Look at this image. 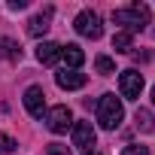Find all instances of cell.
I'll use <instances>...</instances> for the list:
<instances>
[{"mask_svg": "<svg viewBox=\"0 0 155 155\" xmlns=\"http://www.w3.org/2000/svg\"><path fill=\"white\" fill-rule=\"evenodd\" d=\"M25 107H28V113H31L34 119H43V110H46V91H43L40 85H31V88L25 91Z\"/></svg>", "mask_w": 155, "mask_h": 155, "instance_id": "8992f818", "label": "cell"}, {"mask_svg": "<svg viewBox=\"0 0 155 155\" xmlns=\"http://www.w3.org/2000/svg\"><path fill=\"white\" fill-rule=\"evenodd\" d=\"M119 91H122V97L137 101L140 91H143V73H137V70H122V76H119Z\"/></svg>", "mask_w": 155, "mask_h": 155, "instance_id": "277c9868", "label": "cell"}, {"mask_svg": "<svg viewBox=\"0 0 155 155\" xmlns=\"http://www.w3.org/2000/svg\"><path fill=\"white\" fill-rule=\"evenodd\" d=\"M46 125H49V131L52 134H64L67 128H73V113L61 104V107H52L49 113H46Z\"/></svg>", "mask_w": 155, "mask_h": 155, "instance_id": "5b68a950", "label": "cell"}, {"mask_svg": "<svg viewBox=\"0 0 155 155\" xmlns=\"http://www.w3.org/2000/svg\"><path fill=\"white\" fill-rule=\"evenodd\" d=\"M28 0H9V9H25Z\"/></svg>", "mask_w": 155, "mask_h": 155, "instance_id": "d6986e66", "label": "cell"}, {"mask_svg": "<svg viewBox=\"0 0 155 155\" xmlns=\"http://www.w3.org/2000/svg\"><path fill=\"white\" fill-rule=\"evenodd\" d=\"M73 28H76V34H79V37H88V40H97V37L104 34L101 15H97V12H91V9H85V12H79V15H76Z\"/></svg>", "mask_w": 155, "mask_h": 155, "instance_id": "3957f363", "label": "cell"}, {"mask_svg": "<svg viewBox=\"0 0 155 155\" xmlns=\"http://www.w3.org/2000/svg\"><path fill=\"white\" fill-rule=\"evenodd\" d=\"M37 58H40V64L52 67V64H58V61H61V46H58V43H40Z\"/></svg>", "mask_w": 155, "mask_h": 155, "instance_id": "8fae6325", "label": "cell"}, {"mask_svg": "<svg viewBox=\"0 0 155 155\" xmlns=\"http://www.w3.org/2000/svg\"><path fill=\"white\" fill-rule=\"evenodd\" d=\"M49 18H52V9L46 6L43 12H37V15L28 21V34H31V37H43V34L49 31Z\"/></svg>", "mask_w": 155, "mask_h": 155, "instance_id": "30bf717a", "label": "cell"}, {"mask_svg": "<svg viewBox=\"0 0 155 155\" xmlns=\"http://www.w3.org/2000/svg\"><path fill=\"white\" fill-rule=\"evenodd\" d=\"M122 155H149V149H146V146H125Z\"/></svg>", "mask_w": 155, "mask_h": 155, "instance_id": "ac0fdd59", "label": "cell"}, {"mask_svg": "<svg viewBox=\"0 0 155 155\" xmlns=\"http://www.w3.org/2000/svg\"><path fill=\"white\" fill-rule=\"evenodd\" d=\"M61 58H64L67 70H79L82 61H85V52L76 46V43H67V46H61Z\"/></svg>", "mask_w": 155, "mask_h": 155, "instance_id": "9c48e42d", "label": "cell"}, {"mask_svg": "<svg viewBox=\"0 0 155 155\" xmlns=\"http://www.w3.org/2000/svg\"><path fill=\"white\" fill-rule=\"evenodd\" d=\"M131 43H134V40H131V34H125V31H119V34L113 37V49H116V52H131Z\"/></svg>", "mask_w": 155, "mask_h": 155, "instance_id": "5bb4252c", "label": "cell"}, {"mask_svg": "<svg viewBox=\"0 0 155 155\" xmlns=\"http://www.w3.org/2000/svg\"><path fill=\"white\" fill-rule=\"evenodd\" d=\"M134 122H137V128H140L143 134H149V131L155 128V122H152V113H149V110H137Z\"/></svg>", "mask_w": 155, "mask_h": 155, "instance_id": "4fadbf2b", "label": "cell"}, {"mask_svg": "<svg viewBox=\"0 0 155 155\" xmlns=\"http://www.w3.org/2000/svg\"><path fill=\"white\" fill-rule=\"evenodd\" d=\"M55 82H58V88L76 91V88L85 85V73H79V70H61V73H55Z\"/></svg>", "mask_w": 155, "mask_h": 155, "instance_id": "ba28073f", "label": "cell"}, {"mask_svg": "<svg viewBox=\"0 0 155 155\" xmlns=\"http://www.w3.org/2000/svg\"><path fill=\"white\" fill-rule=\"evenodd\" d=\"M152 104H155V88H152Z\"/></svg>", "mask_w": 155, "mask_h": 155, "instance_id": "44dd1931", "label": "cell"}, {"mask_svg": "<svg viewBox=\"0 0 155 155\" xmlns=\"http://www.w3.org/2000/svg\"><path fill=\"white\" fill-rule=\"evenodd\" d=\"M94 128H91V122H73V146H82L85 152L94 146Z\"/></svg>", "mask_w": 155, "mask_h": 155, "instance_id": "52a82bcc", "label": "cell"}, {"mask_svg": "<svg viewBox=\"0 0 155 155\" xmlns=\"http://www.w3.org/2000/svg\"><path fill=\"white\" fill-rule=\"evenodd\" d=\"M122 119H125L122 101H119L116 94H101V101H97V122H101V128L116 131V128L122 125Z\"/></svg>", "mask_w": 155, "mask_h": 155, "instance_id": "7a4b0ae2", "label": "cell"}, {"mask_svg": "<svg viewBox=\"0 0 155 155\" xmlns=\"http://www.w3.org/2000/svg\"><path fill=\"white\" fill-rule=\"evenodd\" d=\"M85 155H101V152H85Z\"/></svg>", "mask_w": 155, "mask_h": 155, "instance_id": "ffe728a7", "label": "cell"}, {"mask_svg": "<svg viewBox=\"0 0 155 155\" xmlns=\"http://www.w3.org/2000/svg\"><path fill=\"white\" fill-rule=\"evenodd\" d=\"M113 21L125 28V34H137L149 25V6L146 3H131L125 9H116L113 12Z\"/></svg>", "mask_w": 155, "mask_h": 155, "instance_id": "6da1fadb", "label": "cell"}, {"mask_svg": "<svg viewBox=\"0 0 155 155\" xmlns=\"http://www.w3.org/2000/svg\"><path fill=\"white\" fill-rule=\"evenodd\" d=\"M12 149H15V140L9 134H0V155H9Z\"/></svg>", "mask_w": 155, "mask_h": 155, "instance_id": "2e32d148", "label": "cell"}, {"mask_svg": "<svg viewBox=\"0 0 155 155\" xmlns=\"http://www.w3.org/2000/svg\"><path fill=\"white\" fill-rule=\"evenodd\" d=\"M46 155H70V149L61 146V143H49V146H46Z\"/></svg>", "mask_w": 155, "mask_h": 155, "instance_id": "e0dca14e", "label": "cell"}, {"mask_svg": "<svg viewBox=\"0 0 155 155\" xmlns=\"http://www.w3.org/2000/svg\"><path fill=\"white\" fill-rule=\"evenodd\" d=\"M0 58L6 61H21V46L15 40H0Z\"/></svg>", "mask_w": 155, "mask_h": 155, "instance_id": "7c38bea8", "label": "cell"}, {"mask_svg": "<svg viewBox=\"0 0 155 155\" xmlns=\"http://www.w3.org/2000/svg\"><path fill=\"white\" fill-rule=\"evenodd\" d=\"M94 67H97V73H104V76H110V73L116 70V64H113V58H107V55H97V61H94Z\"/></svg>", "mask_w": 155, "mask_h": 155, "instance_id": "9a60e30c", "label": "cell"}]
</instances>
